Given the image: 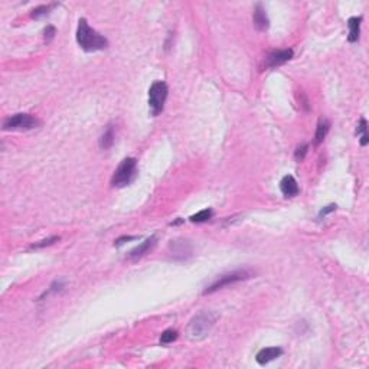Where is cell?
Masks as SVG:
<instances>
[{
    "label": "cell",
    "mask_w": 369,
    "mask_h": 369,
    "mask_svg": "<svg viewBox=\"0 0 369 369\" xmlns=\"http://www.w3.org/2000/svg\"><path fill=\"white\" fill-rule=\"evenodd\" d=\"M77 42L87 52L103 51L108 46V41L103 35H100L97 31L89 28L85 19H80V25L77 31Z\"/></svg>",
    "instance_id": "6da1fadb"
},
{
    "label": "cell",
    "mask_w": 369,
    "mask_h": 369,
    "mask_svg": "<svg viewBox=\"0 0 369 369\" xmlns=\"http://www.w3.org/2000/svg\"><path fill=\"white\" fill-rule=\"evenodd\" d=\"M218 316L213 312H201L196 316L192 317V320L189 322L188 329H186V334L189 339L192 340H201L208 336V333L211 332V329L213 328L215 322H216Z\"/></svg>",
    "instance_id": "7a4b0ae2"
},
{
    "label": "cell",
    "mask_w": 369,
    "mask_h": 369,
    "mask_svg": "<svg viewBox=\"0 0 369 369\" xmlns=\"http://www.w3.org/2000/svg\"><path fill=\"white\" fill-rule=\"evenodd\" d=\"M136 169H137V160L134 158H127L124 159L122 163L119 164V167L116 169L113 179H111V185L116 188H124L127 186L136 176Z\"/></svg>",
    "instance_id": "3957f363"
},
{
    "label": "cell",
    "mask_w": 369,
    "mask_h": 369,
    "mask_svg": "<svg viewBox=\"0 0 369 369\" xmlns=\"http://www.w3.org/2000/svg\"><path fill=\"white\" fill-rule=\"evenodd\" d=\"M252 276V273L249 270H235V271H231V273H227V274H222L219 276L213 283H211L208 287L204 290V294H211V293H215L218 290L224 287H228L234 283H238V281H243V280H246Z\"/></svg>",
    "instance_id": "277c9868"
},
{
    "label": "cell",
    "mask_w": 369,
    "mask_h": 369,
    "mask_svg": "<svg viewBox=\"0 0 369 369\" xmlns=\"http://www.w3.org/2000/svg\"><path fill=\"white\" fill-rule=\"evenodd\" d=\"M166 98H167V85H166V82H153L150 89H149V107H150L152 116L156 117L163 111Z\"/></svg>",
    "instance_id": "5b68a950"
},
{
    "label": "cell",
    "mask_w": 369,
    "mask_h": 369,
    "mask_svg": "<svg viewBox=\"0 0 369 369\" xmlns=\"http://www.w3.org/2000/svg\"><path fill=\"white\" fill-rule=\"evenodd\" d=\"M39 124V120L31 114H15L3 122V130H32Z\"/></svg>",
    "instance_id": "8992f818"
},
{
    "label": "cell",
    "mask_w": 369,
    "mask_h": 369,
    "mask_svg": "<svg viewBox=\"0 0 369 369\" xmlns=\"http://www.w3.org/2000/svg\"><path fill=\"white\" fill-rule=\"evenodd\" d=\"M169 252L175 260H186L192 255V246L185 240H175L169 244Z\"/></svg>",
    "instance_id": "52a82bcc"
},
{
    "label": "cell",
    "mask_w": 369,
    "mask_h": 369,
    "mask_svg": "<svg viewBox=\"0 0 369 369\" xmlns=\"http://www.w3.org/2000/svg\"><path fill=\"white\" fill-rule=\"evenodd\" d=\"M293 58V51L291 49H281V51H274L265 58V67L267 68H276L283 64H286Z\"/></svg>",
    "instance_id": "ba28073f"
},
{
    "label": "cell",
    "mask_w": 369,
    "mask_h": 369,
    "mask_svg": "<svg viewBox=\"0 0 369 369\" xmlns=\"http://www.w3.org/2000/svg\"><path fill=\"white\" fill-rule=\"evenodd\" d=\"M156 235H152L150 238H147L144 243H141L139 246H136L133 251H130V254H128V258L130 260H133V261H136V260H139V258H141L143 255H146L149 251H152L153 249V246H156Z\"/></svg>",
    "instance_id": "9c48e42d"
},
{
    "label": "cell",
    "mask_w": 369,
    "mask_h": 369,
    "mask_svg": "<svg viewBox=\"0 0 369 369\" xmlns=\"http://www.w3.org/2000/svg\"><path fill=\"white\" fill-rule=\"evenodd\" d=\"M281 355H283V351H281L280 348H264V349H261V351L257 353L255 359H257V362H258L260 365H265V364H268V362L277 359V358L281 356Z\"/></svg>",
    "instance_id": "30bf717a"
},
{
    "label": "cell",
    "mask_w": 369,
    "mask_h": 369,
    "mask_svg": "<svg viewBox=\"0 0 369 369\" xmlns=\"http://www.w3.org/2000/svg\"><path fill=\"white\" fill-rule=\"evenodd\" d=\"M252 22H254V26H255L258 31H267V29H268L270 22H268L267 13H265V10L263 9L261 4H257V6H255L254 15H252Z\"/></svg>",
    "instance_id": "8fae6325"
},
{
    "label": "cell",
    "mask_w": 369,
    "mask_h": 369,
    "mask_svg": "<svg viewBox=\"0 0 369 369\" xmlns=\"http://www.w3.org/2000/svg\"><path fill=\"white\" fill-rule=\"evenodd\" d=\"M280 189H281L283 195L287 196V198H293V196H296L299 193V185H297L296 179L291 175H287V176H284L281 179Z\"/></svg>",
    "instance_id": "7c38bea8"
},
{
    "label": "cell",
    "mask_w": 369,
    "mask_h": 369,
    "mask_svg": "<svg viewBox=\"0 0 369 369\" xmlns=\"http://www.w3.org/2000/svg\"><path fill=\"white\" fill-rule=\"evenodd\" d=\"M361 18H351L348 20V26H349V42H356L359 39V32H361Z\"/></svg>",
    "instance_id": "4fadbf2b"
},
{
    "label": "cell",
    "mask_w": 369,
    "mask_h": 369,
    "mask_svg": "<svg viewBox=\"0 0 369 369\" xmlns=\"http://www.w3.org/2000/svg\"><path fill=\"white\" fill-rule=\"evenodd\" d=\"M113 143H114V128L113 125H108V128L104 131V134L100 139V147L103 150H107L113 146Z\"/></svg>",
    "instance_id": "5bb4252c"
},
{
    "label": "cell",
    "mask_w": 369,
    "mask_h": 369,
    "mask_svg": "<svg viewBox=\"0 0 369 369\" xmlns=\"http://www.w3.org/2000/svg\"><path fill=\"white\" fill-rule=\"evenodd\" d=\"M329 128H330V124H329V122H326V120H323V122L319 123L317 130H316V136H315V144H316V146H319V144L325 140Z\"/></svg>",
    "instance_id": "9a60e30c"
},
{
    "label": "cell",
    "mask_w": 369,
    "mask_h": 369,
    "mask_svg": "<svg viewBox=\"0 0 369 369\" xmlns=\"http://www.w3.org/2000/svg\"><path fill=\"white\" fill-rule=\"evenodd\" d=\"M212 215H213V212L211 211V209H204V211H201V212H198V213H195V215H192L191 216V221L192 222H206V221H209L211 218H212Z\"/></svg>",
    "instance_id": "2e32d148"
},
{
    "label": "cell",
    "mask_w": 369,
    "mask_h": 369,
    "mask_svg": "<svg viewBox=\"0 0 369 369\" xmlns=\"http://www.w3.org/2000/svg\"><path fill=\"white\" fill-rule=\"evenodd\" d=\"M368 124H367V120L365 119H361V123L358 125V128H356V133L358 134H362V139H361V144L362 146H367L368 144V133H367V130H368V127H367Z\"/></svg>",
    "instance_id": "e0dca14e"
},
{
    "label": "cell",
    "mask_w": 369,
    "mask_h": 369,
    "mask_svg": "<svg viewBox=\"0 0 369 369\" xmlns=\"http://www.w3.org/2000/svg\"><path fill=\"white\" fill-rule=\"evenodd\" d=\"M176 337H177V332L173 330V329H167V330H164L163 333H162L160 342L162 343H172Z\"/></svg>",
    "instance_id": "ac0fdd59"
},
{
    "label": "cell",
    "mask_w": 369,
    "mask_h": 369,
    "mask_svg": "<svg viewBox=\"0 0 369 369\" xmlns=\"http://www.w3.org/2000/svg\"><path fill=\"white\" fill-rule=\"evenodd\" d=\"M53 6H55V4H49V6H39V7L34 9V10H32V18L39 19V18H42V16L48 15V13H49V10H51Z\"/></svg>",
    "instance_id": "d6986e66"
},
{
    "label": "cell",
    "mask_w": 369,
    "mask_h": 369,
    "mask_svg": "<svg viewBox=\"0 0 369 369\" xmlns=\"http://www.w3.org/2000/svg\"><path fill=\"white\" fill-rule=\"evenodd\" d=\"M56 241H59V237H51V238H46V240H42L39 243H35V244H32L31 248H43V246H52V244H55Z\"/></svg>",
    "instance_id": "ffe728a7"
},
{
    "label": "cell",
    "mask_w": 369,
    "mask_h": 369,
    "mask_svg": "<svg viewBox=\"0 0 369 369\" xmlns=\"http://www.w3.org/2000/svg\"><path fill=\"white\" fill-rule=\"evenodd\" d=\"M307 150H309V146H307V144H301V146H299V147L296 149V153H294L296 160H297V162H301V160L304 159V156H306Z\"/></svg>",
    "instance_id": "44dd1931"
},
{
    "label": "cell",
    "mask_w": 369,
    "mask_h": 369,
    "mask_svg": "<svg viewBox=\"0 0 369 369\" xmlns=\"http://www.w3.org/2000/svg\"><path fill=\"white\" fill-rule=\"evenodd\" d=\"M55 34H56V29H55L53 26H46V29H45V41H52L53 36H55Z\"/></svg>",
    "instance_id": "7402d4cb"
},
{
    "label": "cell",
    "mask_w": 369,
    "mask_h": 369,
    "mask_svg": "<svg viewBox=\"0 0 369 369\" xmlns=\"http://www.w3.org/2000/svg\"><path fill=\"white\" fill-rule=\"evenodd\" d=\"M131 240H136V237H123V238H119L116 241V246H122L125 241H131Z\"/></svg>",
    "instance_id": "603a6c76"
},
{
    "label": "cell",
    "mask_w": 369,
    "mask_h": 369,
    "mask_svg": "<svg viewBox=\"0 0 369 369\" xmlns=\"http://www.w3.org/2000/svg\"><path fill=\"white\" fill-rule=\"evenodd\" d=\"M336 209V205H330V206H326L322 212H320V216H325V215H328L329 212H333Z\"/></svg>",
    "instance_id": "cb8c5ba5"
}]
</instances>
